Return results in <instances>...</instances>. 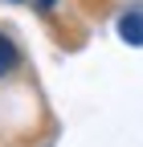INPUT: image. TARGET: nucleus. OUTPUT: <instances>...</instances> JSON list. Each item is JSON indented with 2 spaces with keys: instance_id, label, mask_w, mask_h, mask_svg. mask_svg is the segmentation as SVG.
Returning <instances> with one entry per match:
<instances>
[{
  "instance_id": "obj_2",
  "label": "nucleus",
  "mask_w": 143,
  "mask_h": 147,
  "mask_svg": "<svg viewBox=\"0 0 143 147\" xmlns=\"http://www.w3.org/2000/svg\"><path fill=\"white\" fill-rule=\"evenodd\" d=\"M16 61H21V49H16L4 33H0V78H4L8 69H16Z\"/></svg>"
},
{
  "instance_id": "obj_3",
  "label": "nucleus",
  "mask_w": 143,
  "mask_h": 147,
  "mask_svg": "<svg viewBox=\"0 0 143 147\" xmlns=\"http://www.w3.org/2000/svg\"><path fill=\"white\" fill-rule=\"evenodd\" d=\"M33 4H37V8L45 12V8H53V4H57V0H33Z\"/></svg>"
},
{
  "instance_id": "obj_1",
  "label": "nucleus",
  "mask_w": 143,
  "mask_h": 147,
  "mask_svg": "<svg viewBox=\"0 0 143 147\" xmlns=\"http://www.w3.org/2000/svg\"><path fill=\"white\" fill-rule=\"evenodd\" d=\"M119 37L127 45H143V4H131L119 12Z\"/></svg>"
}]
</instances>
